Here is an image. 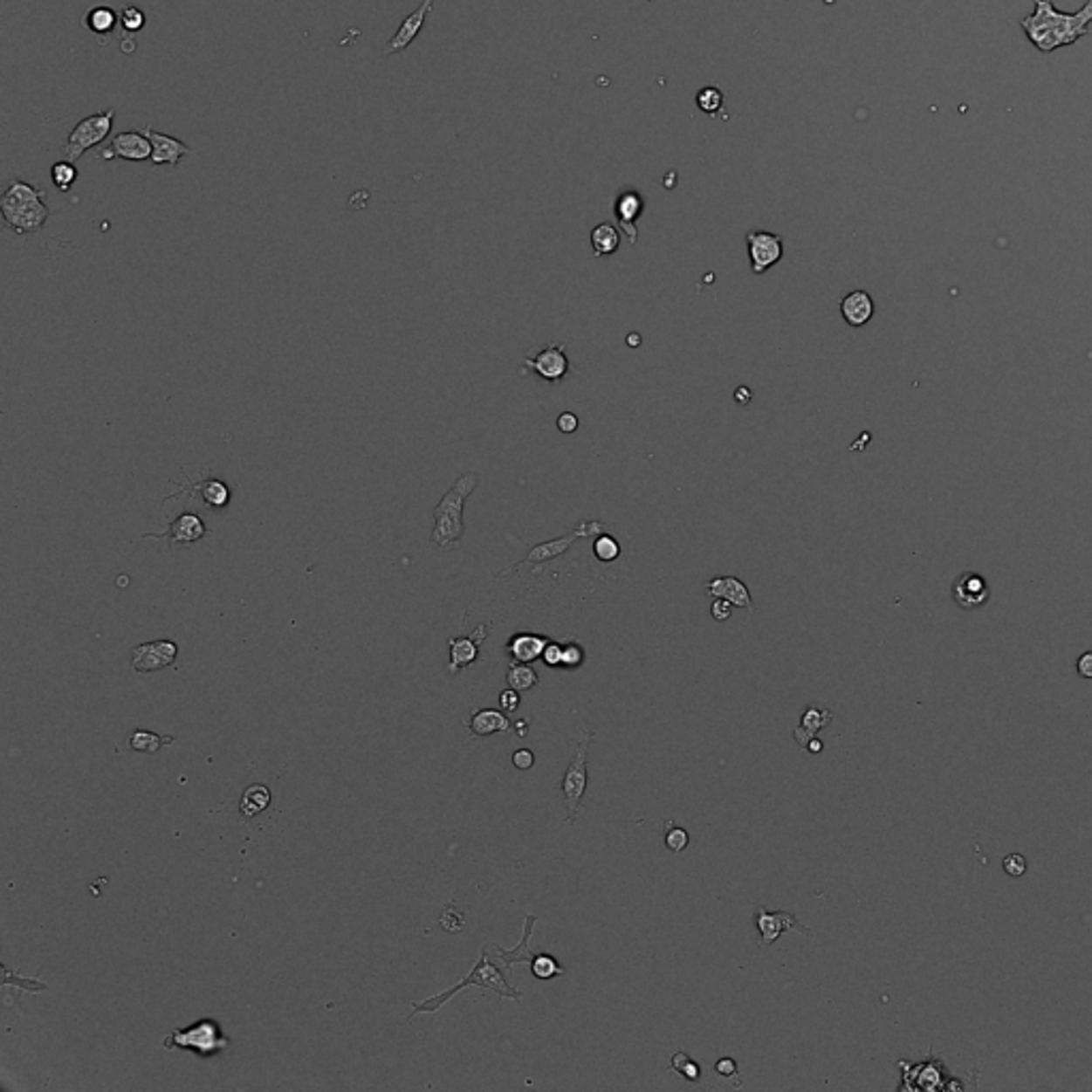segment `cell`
Instances as JSON below:
<instances>
[{"instance_id": "1", "label": "cell", "mask_w": 1092, "mask_h": 1092, "mask_svg": "<svg viewBox=\"0 0 1092 1092\" xmlns=\"http://www.w3.org/2000/svg\"><path fill=\"white\" fill-rule=\"evenodd\" d=\"M1090 24L1092 0H1086L1075 13L1058 11L1052 0H1035V11L1020 22V28L1041 54H1052L1089 35Z\"/></svg>"}, {"instance_id": "2", "label": "cell", "mask_w": 1092, "mask_h": 1092, "mask_svg": "<svg viewBox=\"0 0 1092 1092\" xmlns=\"http://www.w3.org/2000/svg\"><path fill=\"white\" fill-rule=\"evenodd\" d=\"M480 476L476 471H465L452 483V487L446 491L444 498L437 502L434 508V532H431V542L440 551H450L461 542L465 533L464 525V508L470 495L478 487Z\"/></svg>"}, {"instance_id": "3", "label": "cell", "mask_w": 1092, "mask_h": 1092, "mask_svg": "<svg viewBox=\"0 0 1092 1092\" xmlns=\"http://www.w3.org/2000/svg\"><path fill=\"white\" fill-rule=\"evenodd\" d=\"M0 211L9 229L19 235L37 233L50 218L45 190L24 180H13L7 186V190L0 196Z\"/></svg>"}, {"instance_id": "4", "label": "cell", "mask_w": 1092, "mask_h": 1092, "mask_svg": "<svg viewBox=\"0 0 1092 1092\" xmlns=\"http://www.w3.org/2000/svg\"><path fill=\"white\" fill-rule=\"evenodd\" d=\"M506 973H508L506 966H504L502 962L495 958V956L491 954L489 947L484 945L483 947V954H480V958L474 965V969L470 971L468 978H464V979L459 981V984L452 986V988L446 990V992L437 994V997H431V999L422 1000V1003L412 1005V1007H415V1009H412V1018H415L416 1013H422V1012H437V1009H440V1007H444L446 1000H450L457 992H461V990L468 988V986H478V988L493 990V992H498L499 997H506V999H512V1000H521L523 994L519 992V990H514L512 986L508 984Z\"/></svg>"}, {"instance_id": "5", "label": "cell", "mask_w": 1092, "mask_h": 1092, "mask_svg": "<svg viewBox=\"0 0 1092 1092\" xmlns=\"http://www.w3.org/2000/svg\"><path fill=\"white\" fill-rule=\"evenodd\" d=\"M230 1046L229 1037L224 1035L218 1020L203 1018L186 1028H175L171 1035L162 1039V1047L167 1050H186L199 1058H211L224 1052Z\"/></svg>"}, {"instance_id": "6", "label": "cell", "mask_w": 1092, "mask_h": 1092, "mask_svg": "<svg viewBox=\"0 0 1092 1092\" xmlns=\"http://www.w3.org/2000/svg\"><path fill=\"white\" fill-rule=\"evenodd\" d=\"M594 740V732L591 730H583V736L576 738V752L574 758H572L570 766L561 779V786H560V793L564 798V805H566V824L572 826L576 821V815H579V807L580 800H583L585 792H587V783H589V766H587V753H589V745Z\"/></svg>"}, {"instance_id": "7", "label": "cell", "mask_w": 1092, "mask_h": 1092, "mask_svg": "<svg viewBox=\"0 0 1092 1092\" xmlns=\"http://www.w3.org/2000/svg\"><path fill=\"white\" fill-rule=\"evenodd\" d=\"M113 120L115 107H109L105 112L79 120L73 127V131L69 133V139L65 143L66 161L77 162L86 152L93 150L99 143H103L109 137V133H112Z\"/></svg>"}, {"instance_id": "8", "label": "cell", "mask_w": 1092, "mask_h": 1092, "mask_svg": "<svg viewBox=\"0 0 1092 1092\" xmlns=\"http://www.w3.org/2000/svg\"><path fill=\"white\" fill-rule=\"evenodd\" d=\"M606 529H608V525H606V523H602V521H580L579 525L572 529L570 533H566V536L555 538V540H548V542H542V545L533 546L532 551L527 553L525 560L519 561L517 566L508 567L506 572H502V574H499V579L508 576L510 572L519 570V567H521V566H529V564L540 566V564H546V561H551V560H557V557L564 555L567 548L574 545L576 540H580V538H598L600 533H606Z\"/></svg>"}, {"instance_id": "9", "label": "cell", "mask_w": 1092, "mask_h": 1092, "mask_svg": "<svg viewBox=\"0 0 1092 1092\" xmlns=\"http://www.w3.org/2000/svg\"><path fill=\"white\" fill-rule=\"evenodd\" d=\"M747 250L752 271L755 276H762L783 258V239L781 235L768 233V230H749Z\"/></svg>"}, {"instance_id": "10", "label": "cell", "mask_w": 1092, "mask_h": 1092, "mask_svg": "<svg viewBox=\"0 0 1092 1092\" xmlns=\"http://www.w3.org/2000/svg\"><path fill=\"white\" fill-rule=\"evenodd\" d=\"M96 158H99V161H113V158H122V161H131V162L150 161L152 141L143 131L118 133L112 139V146L100 150Z\"/></svg>"}, {"instance_id": "11", "label": "cell", "mask_w": 1092, "mask_h": 1092, "mask_svg": "<svg viewBox=\"0 0 1092 1092\" xmlns=\"http://www.w3.org/2000/svg\"><path fill=\"white\" fill-rule=\"evenodd\" d=\"M755 924H758V932H759V939H758L759 947L773 945V943L777 941L783 932H790V931L800 932V935H805V937L811 935L809 928L802 926V924L796 920V916H792V913H786V911L771 913L764 907H758V911H755Z\"/></svg>"}, {"instance_id": "12", "label": "cell", "mask_w": 1092, "mask_h": 1092, "mask_svg": "<svg viewBox=\"0 0 1092 1092\" xmlns=\"http://www.w3.org/2000/svg\"><path fill=\"white\" fill-rule=\"evenodd\" d=\"M177 657V644L173 641H152L137 644L133 649L131 663L137 672H158L162 668L171 666Z\"/></svg>"}, {"instance_id": "13", "label": "cell", "mask_w": 1092, "mask_h": 1092, "mask_svg": "<svg viewBox=\"0 0 1092 1092\" xmlns=\"http://www.w3.org/2000/svg\"><path fill=\"white\" fill-rule=\"evenodd\" d=\"M566 344H546L536 357H525V367H532L546 382H561L570 372V361L564 353Z\"/></svg>"}, {"instance_id": "14", "label": "cell", "mask_w": 1092, "mask_h": 1092, "mask_svg": "<svg viewBox=\"0 0 1092 1092\" xmlns=\"http://www.w3.org/2000/svg\"><path fill=\"white\" fill-rule=\"evenodd\" d=\"M434 3H436V0H422L421 7H418L416 11H412L410 16L403 19L402 26L397 28L395 35L388 38L387 45H384V50H382L384 56L402 54L403 50H408V47H410V43L415 41V38L418 37V32L422 31V26H425V22H427V17H429L431 9H434Z\"/></svg>"}, {"instance_id": "15", "label": "cell", "mask_w": 1092, "mask_h": 1092, "mask_svg": "<svg viewBox=\"0 0 1092 1092\" xmlns=\"http://www.w3.org/2000/svg\"><path fill=\"white\" fill-rule=\"evenodd\" d=\"M487 634H489V625H480V628L474 629L471 636L450 638L449 641V649H450L449 672L450 675H457V672L471 666V663L480 657V642L487 638Z\"/></svg>"}, {"instance_id": "16", "label": "cell", "mask_w": 1092, "mask_h": 1092, "mask_svg": "<svg viewBox=\"0 0 1092 1092\" xmlns=\"http://www.w3.org/2000/svg\"><path fill=\"white\" fill-rule=\"evenodd\" d=\"M951 595H954L960 608H981L990 600V587L984 576L975 574V572H965L956 579L954 587H951Z\"/></svg>"}, {"instance_id": "17", "label": "cell", "mask_w": 1092, "mask_h": 1092, "mask_svg": "<svg viewBox=\"0 0 1092 1092\" xmlns=\"http://www.w3.org/2000/svg\"><path fill=\"white\" fill-rule=\"evenodd\" d=\"M143 133L150 137L152 141V165L162 167V165H169V167H177V162L182 161L184 156H189L192 152L190 146H186L184 141L180 139L171 137V134L165 133H158L154 131L152 127L143 128Z\"/></svg>"}, {"instance_id": "18", "label": "cell", "mask_w": 1092, "mask_h": 1092, "mask_svg": "<svg viewBox=\"0 0 1092 1092\" xmlns=\"http://www.w3.org/2000/svg\"><path fill=\"white\" fill-rule=\"evenodd\" d=\"M706 595L711 598H721L730 602L734 608H747L753 613V598L749 594L747 585L736 576H715L713 580L706 583Z\"/></svg>"}, {"instance_id": "19", "label": "cell", "mask_w": 1092, "mask_h": 1092, "mask_svg": "<svg viewBox=\"0 0 1092 1092\" xmlns=\"http://www.w3.org/2000/svg\"><path fill=\"white\" fill-rule=\"evenodd\" d=\"M642 208H644L642 196L638 195L636 190H625L617 196V201H615V218H617V223L623 229V233L628 235L629 244H636V239H638L636 220L641 218Z\"/></svg>"}, {"instance_id": "20", "label": "cell", "mask_w": 1092, "mask_h": 1092, "mask_svg": "<svg viewBox=\"0 0 1092 1092\" xmlns=\"http://www.w3.org/2000/svg\"><path fill=\"white\" fill-rule=\"evenodd\" d=\"M465 730H468L470 738H483V736H491L498 732H510V730H512V724H510V719L504 711L478 709L470 715L468 721H465Z\"/></svg>"}, {"instance_id": "21", "label": "cell", "mask_w": 1092, "mask_h": 1092, "mask_svg": "<svg viewBox=\"0 0 1092 1092\" xmlns=\"http://www.w3.org/2000/svg\"><path fill=\"white\" fill-rule=\"evenodd\" d=\"M548 642L551 641H548L546 636H540V634L521 632V634H514V636L506 642V651L512 662L533 663L536 659H542V653H545Z\"/></svg>"}, {"instance_id": "22", "label": "cell", "mask_w": 1092, "mask_h": 1092, "mask_svg": "<svg viewBox=\"0 0 1092 1092\" xmlns=\"http://www.w3.org/2000/svg\"><path fill=\"white\" fill-rule=\"evenodd\" d=\"M841 314L849 326H864L875 314L873 297L867 291H851L841 301Z\"/></svg>"}, {"instance_id": "23", "label": "cell", "mask_w": 1092, "mask_h": 1092, "mask_svg": "<svg viewBox=\"0 0 1092 1092\" xmlns=\"http://www.w3.org/2000/svg\"><path fill=\"white\" fill-rule=\"evenodd\" d=\"M205 533H208V527H205V523L201 521L199 514H195V512L180 514V517H177L169 527V536H171L173 545H177V546L195 545V542H199Z\"/></svg>"}, {"instance_id": "24", "label": "cell", "mask_w": 1092, "mask_h": 1092, "mask_svg": "<svg viewBox=\"0 0 1092 1092\" xmlns=\"http://www.w3.org/2000/svg\"><path fill=\"white\" fill-rule=\"evenodd\" d=\"M536 922H538L536 916H527L525 917V931H523V939H521V943H519L517 947H514V950H504V947L495 945V943H489V945H487L489 950H491V954H493L495 958H498L504 966H506V971H510V966L517 965V962H532L533 960V956H536V954H532V951H529V939H532V932H533V926H536Z\"/></svg>"}, {"instance_id": "25", "label": "cell", "mask_w": 1092, "mask_h": 1092, "mask_svg": "<svg viewBox=\"0 0 1092 1092\" xmlns=\"http://www.w3.org/2000/svg\"><path fill=\"white\" fill-rule=\"evenodd\" d=\"M830 721H832V711L809 706V709H807L800 717V725L793 730V738H796V743L800 745L802 749H807V745H809V740L813 738V736L820 732L821 728L830 725Z\"/></svg>"}, {"instance_id": "26", "label": "cell", "mask_w": 1092, "mask_h": 1092, "mask_svg": "<svg viewBox=\"0 0 1092 1092\" xmlns=\"http://www.w3.org/2000/svg\"><path fill=\"white\" fill-rule=\"evenodd\" d=\"M118 24H120L118 13H115L112 7H105V4H100V7H93L90 11H86L84 17H81V26L96 37L112 35Z\"/></svg>"}, {"instance_id": "27", "label": "cell", "mask_w": 1092, "mask_h": 1092, "mask_svg": "<svg viewBox=\"0 0 1092 1092\" xmlns=\"http://www.w3.org/2000/svg\"><path fill=\"white\" fill-rule=\"evenodd\" d=\"M913 1074H904V1077H911L916 1080L913 1084H909V1089H926V1090H937L943 1089V1080H945V1071H943L941 1062H924V1065H916L913 1067Z\"/></svg>"}, {"instance_id": "28", "label": "cell", "mask_w": 1092, "mask_h": 1092, "mask_svg": "<svg viewBox=\"0 0 1092 1092\" xmlns=\"http://www.w3.org/2000/svg\"><path fill=\"white\" fill-rule=\"evenodd\" d=\"M619 244H622V235H619V230L615 229L613 224L602 223L591 230V248H594L595 257H608V254H615L617 252Z\"/></svg>"}, {"instance_id": "29", "label": "cell", "mask_w": 1092, "mask_h": 1092, "mask_svg": "<svg viewBox=\"0 0 1092 1092\" xmlns=\"http://www.w3.org/2000/svg\"><path fill=\"white\" fill-rule=\"evenodd\" d=\"M506 683L508 687H512L517 691H532L536 690L540 678H538V672L529 663L512 662L506 672Z\"/></svg>"}, {"instance_id": "30", "label": "cell", "mask_w": 1092, "mask_h": 1092, "mask_svg": "<svg viewBox=\"0 0 1092 1092\" xmlns=\"http://www.w3.org/2000/svg\"><path fill=\"white\" fill-rule=\"evenodd\" d=\"M271 802V792L269 787L264 786H250L248 790L244 792L242 802H239V809L245 817H257L258 813H263Z\"/></svg>"}, {"instance_id": "31", "label": "cell", "mask_w": 1092, "mask_h": 1092, "mask_svg": "<svg viewBox=\"0 0 1092 1092\" xmlns=\"http://www.w3.org/2000/svg\"><path fill=\"white\" fill-rule=\"evenodd\" d=\"M173 740H175L173 736H162V734L148 732V730H137V732H133L131 738H128V747L139 753H156V752H161L165 745H171Z\"/></svg>"}, {"instance_id": "32", "label": "cell", "mask_w": 1092, "mask_h": 1092, "mask_svg": "<svg viewBox=\"0 0 1092 1092\" xmlns=\"http://www.w3.org/2000/svg\"><path fill=\"white\" fill-rule=\"evenodd\" d=\"M201 498L209 508H224L230 502V489L218 478H209L201 483Z\"/></svg>"}, {"instance_id": "33", "label": "cell", "mask_w": 1092, "mask_h": 1092, "mask_svg": "<svg viewBox=\"0 0 1092 1092\" xmlns=\"http://www.w3.org/2000/svg\"><path fill=\"white\" fill-rule=\"evenodd\" d=\"M532 965V973L533 978L538 979H553V978H564L566 969L560 965L551 954H538L533 956V960L529 962Z\"/></svg>"}, {"instance_id": "34", "label": "cell", "mask_w": 1092, "mask_h": 1092, "mask_svg": "<svg viewBox=\"0 0 1092 1092\" xmlns=\"http://www.w3.org/2000/svg\"><path fill=\"white\" fill-rule=\"evenodd\" d=\"M52 182L60 192H69L73 189V184L77 182V169H75V162L71 161H60L54 162L50 169Z\"/></svg>"}, {"instance_id": "35", "label": "cell", "mask_w": 1092, "mask_h": 1092, "mask_svg": "<svg viewBox=\"0 0 1092 1092\" xmlns=\"http://www.w3.org/2000/svg\"><path fill=\"white\" fill-rule=\"evenodd\" d=\"M670 1069L675 1071L676 1075H681L685 1082H691V1084L700 1080V1075H702L700 1065H697L696 1061H691V1056L687 1054V1052H676V1054L670 1058Z\"/></svg>"}, {"instance_id": "36", "label": "cell", "mask_w": 1092, "mask_h": 1092, "mask_svg": "<svg viewBox=\"0 0 1092 1092\" xmlns=\"http://www.w3.org/2000/svg\"><path fill=\"white\" fill-rule=\"evenodd\" d=\"M724 100H725L724 93H721L719 88H715V86H709V88H702L700 93H697V96H696L697 109H700V112H704V113H711V115L717 113L721 107H724Z\"/></svg>"}, {"instance_id": "37", "label": "cell", "mask_w": 1092, "mask_h": 1092, "mask_svg": "<svg viewBox=\"0 0 1092 1092\" xmlns=\"http://www.w3.org/2000/svg\"><path fill=\"white\" fill-rule=\"evenodd\" d=\"M594 553L600 561H606V564H608V561H615L619 555H622V546H619V542L615 540L613 536H608V533H600L594 542Z\"/></svg>"}, {"instance_id": "38", "label": "cell", "mask_w": 1092, "mask_h": 1092, "mask_svg": "<svg viewBox=\"0 0 1092 1092\" xmlns=\"http://www.w3.org/2000/svg\"><path fill=\"white\" fill-rule=\"evenodd\" d=\"M120 26L128 35H134V32H139L146 26V13L139 7H124L122 13H120Z\"/></svg>"}, {"instance_id": "39", "label": "cell", "mask_w": 1092, "mask_h": 1092, "mask_svg": "<svg viewBox=\"0 0 1092 1092\" xmlns=\"http://www.w3.org/2000/svg\"><path fill=\"white\" fill-rule=\"evenodd\" d=\"M666 848L672 851V854H683L690 845V832L685 828H678V826H672L670 821L666 824Z\"/></svg>"}, {"instance_id": "40", "label": "cell", "mask_w": 1092, "mask_h": 1092, "mask_svg": "<svg viewBox=\"0 0 1092 1092\" xmlns=\"http://www.w3.org/2000/svg\"><path fill=\"white\" fill-rule=\"evenodd\" d=\"M464 920H465L464 913H461L459 909L455 907V904H449V907H446V911L442 913L440 924H442V928H444V931L457 932V931H461V928H464V924H465Z\"/></svg>"}, {"instance_id": "41", "label": "cell", "mask_w": 1092, "mask_h": 1092, "mask_svg": "<svg viewBox=\"0 0 1092 1092\" xmlns=\"http://www.w3.org/2000/svg\"><path fill=\"white\" fill-rule=\"evenodd\" d=\"M585 662V651L580 644L567 642L564 644V657H561V668H579Z\"/></svg>"}, {"instance_id": "42", "label": "cell", "mask_w": 1092, "mask_h": 1092, "mask_svg": "<svg viewBox=\"0 0 1092 1092\" xmlns=\"http://www.w3.org/2000/svg\"><path fill=\"white\" fill-rule=\"evenodd\" d=\"M561 657H564V644L548 642L545 653H542V662L548 668H561Z\"/></svg>"}, {"instance_id": "43", "label": "cell", "mask_w": 1092, "mask_h": 1092, "mask_svg": "<svg viewBox=\"0 0 1092 1092\" xmlns=\"http://www.w3.org/2000/svg\"><path fill=\"white\" fill-rule=\"evenodd\" d=\"M1003 869L1005 873L1012 875V877H1022L1027 873V860L1022 858L1020 854H1012L1003 860Z\"/></svg>"}, {"instance_id": "44", "label": "cell", "mask_w": 1092, "mask_h": 1092, "mask_svg": "<svg viewBox=\"0 0 1092 1092\" xmlns=\"http://www.w3.org/2000/svg\"><path fill=\"white\" fill-rule=\"evenodd\" d=\"M499 704H502L504 713H514V711L521 706V696H519L517 690L508 687V690H504L502 694H499Z\"/></svg>"}, {"instance_id": "45", "label": "cell", "mask_w": 1092, "mask_h": 1092, "mask_svg": "<svg viewBox=\"0 0 1092 1092\" xmlns=\"http://www.w3.org/2000/svg\"><path fill=\"white\" fill-rule=\"evenodd\" d=\"M533 762H536V755L532 749H519L512 753V764L519 771H529V768H533Z\"/></svg>"}, {"instance_id": "46", "label": "cell", "mask_w": 1092, "mask_h": 1092, "mask_svg": "<svg viewBox=\"0 0 1092 1092\" xmlns=\"http://www.w3.org/2000/svg\"><path fill=\"white\" fill-rule=\"evenodd\" d=\"M732 608L734 606L730 602H725V600H721V598H715V602L711 604V615H713L715 622H728V619L732 617Z\"/></svg>"}, {"instance_id": "47", "label": "cell", "mask_w": 1092, "mask_h": 1092, "mask_svg": "<svg viewBox=\"0 0 1092 1092\" xmlns=\"http://www.w3.org/2000/svg\"><path fill=\"white\" fill-rule=\"evenodd\" d=\"M557 429L561 434H574L579 429V416L574 412H561L560 418H557Z\"/></svg>"}, {"instance_id": "48", "label": "cell", "mask_w": 1092, "mask_h": 1092, "mask_svg": "<svg viewBox=\"0 0 1092 1092\" xmlns=\"http://www.w3.org/2000/svg\"><path fill=\"white\" fill-rule=\"evenodd\" d=\"M715 1074L721 1077H736L738 1075V1065L734 1062V1058L724 1056L715 1062Z\"/></svg>"}, {"instance_id": "49", "label": "cell", "mask_w": 1092, "mask_h": 1092, "mask_svg": "<svg viewBox=\"0 0 1092 1092\" xmlns=\"http://www.w3.org/2000/svg\"><path fill=\"white\" fill-rule=\"evenodd\" d=\"M1075 668H1077V675H1080L1082 678H1092V651L1082 653L1080 659H1077Z\"/></svg>"}, {"instance_id": "50", "label": "cell", "mask_w": 1092, "mask_h": 1092, "mask_svg": "<svg viewBox=\"0 0 1092 1092\" xmlns=\"http://www.w3.org/2000/svg\"><path fill=\"white\" fill-rule=\"evenodd\" d=\"M734 399H736V403H740V406H747V403L752 402V388L738 387L734 391Z\"/></svg>"}, {"instance_id": "51", "label": "cell", "mask_w": 1092, "mask_h": 1092, "mask_svg": "<svg viewBox=\"0 0 1092 1092\" xmlns=\"http://www.w3.org/2000/svg\"><path fill=\"white\" fill-rule=\"evenodd\" d=\"M120 50H122L127 56H131L133 52H137V43H134V38L131 35H128L124 41H120Z\"/></svg>"}, {"instance_id": "52", "label": "cell", "mask_w": 1092, "mask_h": 1092, "mask_svg": "<svg viewBox=\"0 0 1092 1092\" xmlns=\"http://www.w3.org/2000/svg\"><path fill=\"white\" fill-rule=\"evenodd\" d=\"M807 749H809L811 753H821V749H824V743H821L820 738H815V736H813V738L809 740V745H807Z\"/></svg>"}, {"instance_id": "53", "label": "cell", "mask_w": 1092, "mask_h": 1092, "mask_svg": "<svg viewBox=\"0 0 1092 1092\" xmlns=\"http://www.w3.org/2000/svg\"><path fill=\"white\" fill-rule=\"evenodd\" d=\"M514 730H517V736H521V738H523V736H527V724H525V721H523V724H521V721H517V724H514Z\"/></svg>"}, {"instance_id": "54", "label": "cell", "mask_w": 1092, "mask_h": 1092, "mask_svg": "<svg viewBox=\"0 0 1092 1092\" xmlns=\"http://www.w3.org/2000/svg\"><path fill=\"white\" fill-rule=\"evenodd\" d=\"M641 341H642V340L638 338L636 333H629V338H628V344H629V346H638V344H641Z\"/></svg>"}]
</instances>
